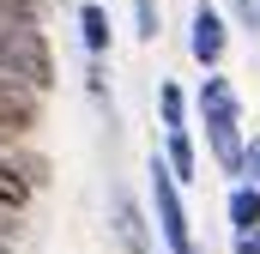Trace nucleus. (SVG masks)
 I'll return each instance as SVG.
<instances>
[{
  "label": "nucleus",
  "mask_w": 260,
  "mask_h": 254,
  "mask_svg": "<svg viewBox=\"0 0 260 254\" xmlns=\"http://www.w3.org/2000/svg\"><path fill=\"white\" fill-rule=\"evenodd\" d=\"M109 218H115V242L127 254H151V230H145V212L133 206V194L127 188H115L109 194Z\"/></svg>",
  "instance_id": "nucleus-5"
},
{
  "label": "nucleus",
  "mask_w": 260,
  "mask_h": 254,
  "mask_svg": "<svg viewBox=\"0 0 260 254\" xmlns=\"http://www.w3.org/2000/svg\"><path fill=\"white\" fill-rule=\"evenodd\" d=\"M254 18H260V0H254Z\"/></svg>",
  "instance_id": "nucleus-16"
},
{
  "label": "nucleus",
  "mask_w": 260,
  "mask_h": 254,
  "mask_svg": "<svg viewBox=\"0 0 260 254\" xmlns=\"http://www.w3.org/2000/svg\"><path fill=\"white\" fill-rule=\"evenodd\" d=\"M37 115H43V97L24 91V85H12V79H0V145L6 139H24L37 127Z\"/></svg>",
  "instance_id": "nucleus-3"
},
{
  "label": "nucleus",
  "mask_w": 260,
  "mask_h": 254,
  "mask_svg": "<svg viewBox=\"0 0 260 254\" xmlns=\"http://www.w3.org/2000/svg\"><path fill=\"white\" fill-rule=\"evenodd\" d=\"M194 109H200L206 127H212V121H242V97H236V85H230L224 73H206V79H200Z\"/></svg>",
  "instance_id": "nucleus-4"
},
{
  "label": "nucleus",
  "mask_w": 260,
  "mask_h": 254,
  "mask_svg": "<svg viewBox=\"0 0 260 254\" xmlns=\"http://www.w3.org/2000/svg\"><path fill=\"white\" fill-rule=\"evenodd\" d=\"M206 145H212V157H218L224 176H242V121H212L206 127Z\"/></svg>",
  "instance_id": "nucleus-7"
},
{
  "label": "nucleus",
  "mask_w": 260,
  "mask_h": 254,
  "mask_svg": "<svg viewBox=\"0 0 260 254\" xmlns=\"http://www.w3.org/2000/svg\"><path fill=\"white\" fill-rule=\"evenodd\" d=\"M164 170L176 176V188H188V182H194V139H188V127L164 133Z\"/></svg>",
  "instance_id": "nucleus-8"
},
{
  "label": "nucleus",
  "mask_w": 260,
  "mask_h": 254,
  "mask_svg": "<svg viewBox=\"0 0 260 254\" xmlns=\"http://www.w3.org/2000/svg\"><path fill=\"white\" fill-rule=\"evenodd\" d=\"M157 115H164V133L188 127V91H182L176 79H164V85H157Z\"/></svg>",
  "instance_id": "nucleus-10"
},
{
  "label": "nucleus",
  "mask_w": 260,
  "mask_h": 254,
  "mask_svg": "<svg viewBox=\"0 0 260 254\" xmlns=\"http://www.w3.org/2000/svg\"><path fill=\"white\" fill-rule=\"evenodd\" d=\"M85 79H91V97L109 109V73H103V61H91V67H85Z\"/></svg>",
  "instance_id": "nucleus-12"
},
{
  "label": "nucleus",
  "mask_w": 260,
  "mask_h": 254,
  "mask_svg": "<svg viewBox=\"0 0 260 254\" xmlns=\"http://www.w3.org/2000/svg\"><path fill=\"white\" fill-rule=\"evenodd\" d=\"M164 30V12H157V0H133V37L139 43H151Z\"/></svg>",
  "instance_id": "nucleus-11"
},
{
  "label": "nucleus",
  "mask_w": 260,
  "mask_h": 254,
  "mask_svg": "<svg viewBox=\"0 0 260 254\" xmlns=\"http://www.w3.org/2000/svg\"><path fill=\"white\" fill-rule=\"evenodd\" d=\"M24 230V212H12V206H0V242H12Z\"/></svg>",
  "instance_id": "nucleus-13"
},
{
  "label": "nucleus",
  "mask_w": 260,
  "mask_h": 254,
  "mask_svg": "<svg viewBox=\"0 0 260 254\" xmlns=\"http://www.w3.org/2000/svg\"><path fill=\"white\" fill-rule=\"evenodd\" d=\"M230 254H260V230H236V242H230Z\"/></svg>",
  "instance_id": "nucleus-14"
},
{
  "label": "nucleus",
  "mask_w": 260,
  "mask_h": 254,
  "mask_svg": "<svg viewBox=\"0 0 260 254\" xmlns=\"http://www.w3.org/2000/svg\"><path fill=\"white\" fill-rule=\"evenodd\" d=\"M109 43H115L109 6H103V0H79V49H85V61H103Z\"/></svg>",
  "instance_id": "nucleus-6"
},
{
  "label": "nucleus",
  "mask_w": 260,
  "mask_h": 254,
  "mask_svg": "<svg viewBox=\"0 0 260 254\" xmlns=\"http://www.w3.org/2000/svg\"><path fill=\"white\" fill-rule=\"evenodd\" d=\"M151 218H157V236L170 254H194V224H188V206H182V188L176 176L164 170V157H151Z\"/></svg>",
  "instance_id": "nucleus-1"
},
{
  "label": "nucleus",
  "mask_w": 260,
  "mask_h": 254,
  "mask_svg": "<svg viewBox=\"0 0 260 254\" xmlns=\"http://www.w3.org/2000/svg\"><path fill=\"white\" fill-rule=\"evenodd\" d=\"M224 49H230V18H224L212 0H200V6H194V24H188V55H194L206 73H218Z\"/></svg>",
  "instance_id": "nucleus-2"
},
{
  "label": "nucleus",
  "mask_w": 260,
  "mask_h": 254,
  "mask_svg": "<svg viewBox=\"0 0 260 254\" xmlns=\"http://www.w3.org/2000/svg\"><path fill=\"white\" fill-rule=\"evenodd\" d=\"M224 212H230V230H260V188L236 182L230 200H224Z\"/></svg>",
  "instance_id": "nucleus-9"
},
{
  "label": "nucleus",
  "mask_w": 260,
  "mask_h": 254,
  "mask_svg": "<svg viewBox=\"0 0 260 254\" xmlns=\"http://www.w3.org/2000/svg\"><path fill=\"white\" fill-rule=\"evenodd\" d=\"M0 254H12V242H0Z\"/></svg>",
  "instance_id": "nucleus-15"
}]
</instances>
